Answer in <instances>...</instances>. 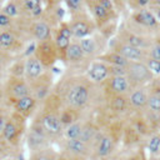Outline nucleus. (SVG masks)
<instances>
[{
  "label": "nucleus",
  "mask_w": 160,
  "mask_h": 160,
  "mask_svg": "<svg viewBox=\"0 0 160 160\" xmlns=\"http://www.w3.org/2000/svg\"><path fill=\"white\" fill-rule=\"evenodd\" d=\"M31 88V95L36 99L38 102L45 101L50 95H51V75L45 71L41 76L35 79L34 81L29 82Z\"/></svg>",
  "instance_id": "obj_10"
},
{
  "label": "nucleus",
  "mask_w": 160,
  "mask_h": 160,
  "mask_svg": "<svg viewBox=\"0 0 160 160\" xmlns=\"http://www.w3.org/2000/svg\"><path fill=\"white\" fill-rule=\"evenodd\" d=\"M155 14H156V20H158V22H160V6H158L156 8V11H155Z\"/></svg>",
  "instance_id": "obj_44"
},
{
  "label": "nucleus",
  "mask_w": 160,
  "mask_h": 160,
  "mask_svg": "<svg viewBox=\"0 0 160 160\" xmlns=\"http://www.w3.org/2000/svg\"><path fill=\"white\" fill-rule=\"evenodd\" d=\"M11 62H12V55L10 52L0 50V75L4 76V74L8 72Z\"/></svg>",
  "instance_id": "obj_31"
},
{
  "label": "nucleus",
  "mask_w": 160,
  "mask_h": 160,
  "mask_svg": "<svg viewBox=\"0 0 160 160\" xmlns=\"http://www.w3.org/2000/svg\"><path fill=\"white\" fill-rule=\"evenodd\" d=\"M24 132H25V118L12 111L8 116L0 140L2 144H6L8 146L11 148L18 146Z\"/></svg>",
  "instance_id": "obj_2"
},
{
  "label": "nucleus",
  "mask_w": 160,
  "mask_h": 160,
  "mask_svg": "<svg viewBox=\"0 0 160 160\" xmlns=\"http://www.w3.org/2000/svg\"><path fill=\"white\" fill-rule=\"evenodd\" d=\"M71 34H72V39L75 40H80L82 38L90 36L92 34V29L94 25L89 19L85 18H78V19H72V21L69 22Z\"/></svg>",
  "instance_id": "obj_16"
},
{
  "label": "nucleus",
  "mask_w": 160,
  "mask_h": 160,
  "mask_svg": "<svg viewBox=\"0 0 160 160\" xmlns=\"http://www.w3.org/2000/svg\"><path fill=\"white\" fill-rule=\"evenodd\" d=\"M148 149L151 154H158L160 151V136L155 135L152 136L150 140H149V144H148Z\"/></svg>",
  "instance_id": "obj_36"
},
{
  "label": "nucleus",
  "mask_w": 160,
  "mask_h": 160,
  "mask_svg": "<svg viewBox=\"0 0 160 160\" xmlns=\"http://www.w3.org/2000/svg\"><path fill=\"white\" fill-rule=\"evenodd\" d=\"M35 122L49 135V138H58V136H62V130H64V125L60 120L59 112L48 109L44 110L41 114H39L38 119L35 120Z\"/></svg>",
  "instance_id": "obj_3"
},
{
  "label": "nucleus",
  "mask_w": 160,
  "mask_h": 160,
  "mask_svg": "<svg viewBox=\"0 0 160 160\" xmlns=\"http://www.w3.org/2000/svg\"><path fill=\"white\" fill-rule=\"evenodd\" d=\"M34 55L39 59V61L42 64V66H44L45 69L52 68L54 64L59 60L58 50H56V46H55V44H54L52 38H50V39H48V40L38 41V42H36V48H35Z\"/></svg>",
  "instance_id": "obj_6"
},
{
  "label": "nucleus",
  "mask_w": 160,
  "mask_h": 160,
  "mask_svg": "<svg viewBox=\"0 0 160 160\" xmlns=\"http://www.w3.org/2000/svg\"><path fill=\"white\" fill-rule=\"evenodd\" d=\"M5 101V94H4V90H0V104Z\"/></svg>",
  "instance_id": "obj_45"
},
{
  "label": "nucleus",
  "mask_w": 160,
  "mask_h": 160,
  "mask_svg": "<svg viewBox=\"0 0 160 160\" xmlns=\"http://www.w3.org/2000/svg\"><path fill=\"white\" fill-rule=\"evenodd\" d=\"M11 24H12V18L0 11V29H8Z\"/></svg>",
  "instance_id": "obj_40"
},
{
  "label": "nucleus",
  "mask_w": 160,
  "mask_h": 160,
  "mask_svg": "<svg viewBox=\"0 0 160 160\" xmlns=\"http://www.w3.org/2000/svg\"><path fill=\"white\" fill-rule=\"evenodd\" d=\"M91 152L92 146L80 139H65L64 141V156L68 160H86Z\"/></svg>",
  "instance_id": "obj_7"
},
{
  "label": "nucleus",
  "mask_w": 160,
  "mask_h": 160,
  "mask_svg": "<svg viewBox=\"0 0 160 160\" xmlns=\"http://www.w3.org/2000/svg\"><path fill=\"white\" fill-rule=\"evenodd\" d=\"M49 140H50L49 135L35 121H32L28 131V138H26V142L30 149V152L49 148Z\"/></svg>",
  "instance_id": "obj_8"
},
{
  "label": "nucleus",
  "mask_w": 160,
  "mask_h": 160,
  "mask_svg": "<svg viewBox=\"0 0 160 160\" xmlns=\"http://www.w3.org/2000/svg\"><path fill=\"white\" fill-rule=\"evenodd\" d=\"M148 56H150L152 59H156V60H160V42L154 44V45H150Z\"/></svg>",
  "instance_id": "obj_39"
},
{
  "label": "nucleus",
  "mask_w": 160,
  "mask_h": 160,
  "mask_svg": "<svg viewBox=\"0 0 160 160\" xmlns=\"http://www.w3.org/2000/svg\"><path fill=\"white\" fill-rule=\"evenodd\" d=\"M54 44L56 46L58 50V55H59V60H65V55H66V50L72 40V34L69 26V22H61L56 30L55 36L52 38Z\"/></svg>",
  "instance_id": "obj_11"
},
{
  "label": "nucleus",
  "mask_w": 160,
  "mask_h": 160,
  "mask_svg": "<svg viewBox=\"0 0 160 160\" xmlns=\"http://www.w3.org/2000/svg\"><path fill=\"white\" fill-rule=\"evenodd\" d=\"M109 65V64H108ZM109 75L116 76V75H126V68L118 66V65H109Z\"/></svg>",
  "instance_id": "obj_37"
},
{
  "label": "nucleus",
  "mask_w": 160,
  "mask_h": 160,
  "mask_svg": "<svg viewBox=\"0 0 160 160\" xmlns=\"http://www.w3.org/2000/svg\"><path fill=\"white\" fill-rule=\"evenodd\" d=\"M4 94L5 100L14 101L21 96L31 95V88L29 81L25 78H16V76H8L4 82Z\"/></svg>",
  "instance_id": "obj_4"
},
{
  "label": "nucleus",
  "mask_w": 160,
  "mask_h": 160,
  "mask_svg": "<svg viewBox=\"0 0 160 160\" xmlns=\"http://www.w3.org/2000/svg\"><path fill=\"white\" fill-rule=\"evenodd\" d=\"M20 49H22V45L18 34L9 28L0 29V50L11 54L12 51H19Z\"/></svg>",
  "instance_id": "obj_14"
},
{
  "label": "nucleus",
  "mask_w": 160,
  "mask_h": 160,
  "mask_svg": "<svg viewBox=\"0 0 160 160\" xmlns=\"http://www.w3.org/2000/svg\"><path fill=\"white\" fill-rule=\"evenodd\" d=\"M29 34L35 40V42L42 41V40H48V39L52 38L51 26L45 20H36V21H34L30 25V28H29Z\"/></svg>",
  "instance_id": "obj_19"
},
{
  "label": "nucleus",
  "mask_w": 160,
  "mask_h": 160,
  "mask_svg": "<svg viewBox=\"0 0 160 160\" xmlns=\"http://www.w3.org/2000/svg\"><path fill=\"white\" fill-rule=\"evenodd\" d=\"M46 71V69L42 66V64L39 61V59L32 54L30 56L25 58V71H24V78L31 82L35 79H38L39 76H41L44 72Z\"/></svg>",
  "instance_id": "obj_17"
},
{
  "label": "nucleus",
  "mask_w": 160,
  "mask_h": 160,
  "mask_svg": "<svg viewBox=\"0 0 160 160\" xmlns=\"http://www.w3.org/2000/svg\"><path fill=\"white\" fill-rule=\"evenodd\" d=\"M154 2H155V5L160 6V0H154Z\"/></svg>",
  "instance_id": "obj_48"
},
{
  "label": "nucleus",
  "mask_w": 160,
  "mask_h": 160,
  "mask_svg": "<svg viewBox=\"0 0 160 160\" xmlns=\"http://www.w3.org/2000/svg\"><path fill=\"white\" fill-rule=\"evenodd\" d=\"M8 116H9V115H6L5 112L0 111V136H1V134H2V130H4L5 122H6V120H8Z\"/></svg>",
  "instance_id": "obj_41"
},
{
  "label": "nucleus",
  "mask_w": 160,
  "mask_h": 160,
  "mask_svg": "<svg viewBox=\"0 0 160 160\" xmlns=\"http://www.w3.org/2000/svg\"><path fill=\"white\" fill-rule=\"evenodd\" d=\"M109 65L99 59L92 60L85 70V78L91 84H101L109 78Z\"/></svg>",
  "instance_id": "obj_12"
},
{
  "label": "nucleus",
  "mask_w": 160,
  "mask_h": 160,
  "mask_svg": "<svg viewBox=\"0 0 160 160\" xmlns=\"http://www.w3.org/2000/svg\"><path fill=\"white\" fill-rule=\"evenodd\" d=\"M78 41H79V44H80L85 56L89 60L90 59H98V56L101 54V50H100V46H99L98 41L91 35L86 36V38H82V39H80Z\"/></svg>",
  "instance_id": "obj_20"
},
{
  "label": "nucleus",
  "mask_w": 160,
  "mask_h": 160,
  "mask_svg": "<svg viewBox=\"0 0 160 160\" xmlns=\"http://www.w3.org/2000/svg\"><path fill=\"white\" fill-rule=\"evenodd\" d=\"M24 71H25V58H21V59L12 60L8 70V75L16 76V78H24Z\"/></svg>",
  "instance_id": "obj_27"
},
{
  "label": "nucleus",
  "mask_w": 160,
  "mask_h": 160,
  "mask_svg": "<svg viewBox=\"0 0 160 160\" xmlns=\"http://www.w3.org/2000/svg\"><path fill=\"white\" fill-rule=\"evenodd\" d=\"M121 41H124V42H126V44H129V45H132V46H135V48L142 49V50L150 48V45L146 42V40H145L144 38H141V36H139V35H135V34H126Z\"/></svg>",
  "instance_id": "obj_29"
},
{
  "label": "nucleus",
  "mask_w": 160,
  "mask_h": 160,
  "mask_svg": "<svg viewBox=\"0 0 160 160\" xmlns=\"http://www.w3.org/2000/svg\"><path fill=\"white\" fill-rule=\"evenodd\" d=\"M29 160H60V155L55 152L52 149L45 148L34 152H30V159Z\"/></svg>",
  "instance_id": "obj_26"
},
{
  "label": "nucleus",
  "mask_w": 160,
  "mask_h": 160,
  "mask_svg": "<svg viewBox=\"0 0 160 160\" xmlns=\"http://www.w3.org/2000/svg\"><path fill=\"white\" fill-rule=\"evenodd\" d=\"M36 105H38V101L32 95L21 96V98H19V99H16V100H14L11 102V106H12L14 111L20 114L25 119L29 118L32 114V111L35 110Z\"/></svg>",
  "instance_id": "obj_18"
},
{
  "label": "nucleus",
  "mask_w": 160,
  "mask_h": 160,
  "mask_svg": "<svg viewBox=\"0 0 160 160\" xmlns=\"http://www.w3.org/2000/svg\"><path fill=\"white\" fill-rule=\"evenodd\" d=\"M64 1H65L66 6H68L69 11L72 15L80 12V10L82 8V2H84V0H64Z\"/></svg>",
  "instance_id": "obj_35"
},
{
  "label": "nucleus",
  "mask_w": 160,
  "mask_h": 160,
  "mask_svg": "<svg viewBox=\"0 0 160 160\" xmlns=\"http://www.w3.org/2000/svg\"><path fill=\"white\" fill-rule=\"evenodd\" d=\"M112 50L121 54L125 59H128L129 61H144L146 59V52L142 49L135 48L132 45H129L121 40L115 41V44L112 45Z\"/></svg>",
  "instance_id": "obj_13"
},
{
  "label": "nucleus",
  "mask_w": 160,
  "mask_h": 160,
  "mask_svg": "<svg viewBox=\"0 0 160 160\" xmlns=\"http://www.w3.org/2000/svg\"><path fill=\"white\" fill-rule=\"evenodd\" d=\"M128 101H129V105L135 108V109H141L144 106H146V102H148V94L144 89L141 88H136L134 89L129 98H128Z\"/></svg>",
  "instance_id": "obj_23"
},
{
  "label": "nucleus",
  "mask_w": 160,
  "mask_h": 160,
  "mask_svg": "<svg viewBox=\"0 0 160 160\" xmlns=\"http://www.w3.org/2000/svg\"><path fill=\"white\" fill-rule=\"evenodd\" d=\"M128 105H129V101L125 98V95H111V99H110L111 110H114L116 112H121L126 109Z\"/></svg>",
  "instance_id": "obj_30"
},
{
  "label": "nucleus",
  "mask_w": 160,
  "mask_h": 160,
  "mask_svg": "<svg viewBox=\"0 0 160 160\" xmlns=\"http://www.w3.org/2000/svg\"><path fill=\"white\" fill-rule=\"evenodd\" d=\"M99 60L109 64V65H118V66H124L126 68V65L129 64V60L125 59L121 54L114 51V50H110V51H105L102 54H100L98 56Z\"/></svg>",
  "instance_id": "obj_22"
},
{
  "label": "nucleus",
  "mask_w": 160,
  "mask_h": 160,
  "mask_svg": "<svg viewBox=\"0 0 160 160\" xmlns=\"http://www.w3.org/2000/svg\"><path fill=\"white\" fill-rule=\"evenodd\" d=\"M70 68H84L86 70V68L89 66V59L85 56L80 44L78 40L72 39L68 50H66V55H65V60H64Z\"/></svg>",
  "instance_id": "obj_9"
},
{
  "label": "nucleus",
  "mask_w": 160,
  "mask_h": 160,
  "mask_svg": "<svg viewBox=\"0 0 160 160\" xmlns=\"http://www.w3.org/2000/svg\"><path fill=\"white\" fill-rule=\"evenodd\" d=\"M154 74L149 70L144 61H129L126 65V78L129 79L131 88L141 86L154 79Z\"/></svg>",
  "instance_id": "obj_5"
},
{
  "label": "nucleus",
  "mask_w": 160,
  "mask_h": 160,
  "mask_svg": "<svg viewBox=\"0 0 160 160\" xmlns=\"http://www.w3.org/2000/svg\"><path fill=\"white\" fill-rule=\"evenodd\" d=\"M4 82H5L4 76H2V75H0V90H2V89H4Z\"/></svg>",
  "instance_id": "obj_46"
},
{
  "label": "nucleus",
  "mask_w": 160,
  "mask_h": 160,
  "mask_svg": "<svg viewBox=\"0 0 160 160\" xmlns=\"http://www.w3.org/2000/svg\"><path fill=\"white\" fill-rule=\"evenodd\" d=\"M50 1V4H52V5H56V4H59L60 1H62V0H49Z\"/></svg>",
  "instance_id": "obj_47"
},
{
  "label": "nucleus",
  "mask_w": 160,
  "mask_h": 160,
  "mask_svg": "<svg viewBox=\"0 0 160 160\" xmlns=\"http://www.w3.org/2000/svg\"><path fill=\"white\" fill-rule=\"evenodd\" d=\"M90 99H91V82L86 78H84L69 82L65 86L64 95L60 100H62L65 108L80 111L89 105Z\"/></svg>",
  "instance_id": "obj_1"
},
{
  "label": "nucleus",
  "mask_w": 160,
  "mask_h": 160,
  "mask_svg": "<svg viewBox=\"0 0 160 160\" xmlns=\"http://www.w3.org/2000/svg\"><path fill=\"white\" fill-rule=\"evenodd\" d=\"M39 5H41V0H22V8L29 12Z\"/></svg>",
  "instance_id": "obj_38"
},
{
  "label": "nucleus",
  "mask_w": 160,
  "mask_h": 160,
  "mask_svg": "<svg viewBox=\"0 0 160 160\" xmlns=\"http://www.w3.org/2000/svg\"><path fill=\"white\" fill-rule=\"evenodd\" d=\"M1 11H2L4 14H6L8 16L12 18V19L19 15V8H18V5H16L15 1H9V2L2 8Z\"/></svg>",
  "instance_id": "obj_34"
},
{
  "label": "nucleus",
  "mask_w": 160,
  "mask_h": 160,
  "mask_svg": "<svg viewBox=\"0 0 160 160\" xmlns=\"http://www.w3.org/2000/svg\"><path fill=\"white\" fill-rule=\"evenodd\" d=\"M2 160H15V159H2Z\"/></svg>",
  "instance_id": "obj_49"
},
{
  "label": "nucleus",
  "mask_w": 160,
  "mask_h": 160,
  "mask_svg": "<svg viewBox=\"0 0 160 160\" xmlns=\"http://www.w3.org/2000/svg\"><path fill=\"white\" fill-rule=\"evenodd\" d=\"M144 62L146 64V66L149 68V70L154 75H160V60H156V59H152L150 56H146Z\"/></svg>",
  "instance_id": "obj_33"
},
{
  "label": "nucleus",
  "mask_w": 160,
  "mask_h": 160,
  "mask_svg": "<svg viewBox=\"0 0 160 160\" xmlns=\"http://www.w3.org/2000/svg\"><path fill=\"white\" fill-rule=\"evenodd\" d=\"M108 11H112V2H111V0H98Z\"/></svg>",
  "instance_id": "obj_42"
},
{
  "label": "nucleus",
  "mask_w": 160,
  "mask_h": 160,
  "mask_svg": "<svg viewBox=\"0 0 160 160\" xmlns=\"http://www.w3.org/2000/svg\"><path fill=\"white\" fill-rule=\"evenodd\" d=\"M134 20L138 24H141L146 28L158 26V20H156L155 15L150 10H146V9H142V10H139L138 12H135L134 14Z\"/></svg>",
  "instance_id": "obj_24"
},
{
  "label": "nucleus",
  "mask_w": 160,
  "mask_h": 160,
  "mask_svg": "<svg viewBox=\"0 0 160 160\" xmlns=\"http://www.w3.org/2000/svg\"><path fill=\"white\" fill-rule=\"evenodd\" d=\"M146 106L152 112H160V92H151L148 95Z\"/></svg>",
  "instance_id": "obj_32"
},
{
  "label": "nucleus",
  "mask_w": 160,
  "mask_h": 160,
  "mask_svg": "<svg viewBox=\"0 0 160 160\" xmlns=\"http://www.w3.org/2000/svg\"><path fill=\"white\" fill-rule=\"evenodd\" d=\"M95 154L98 158H108L114 150V140L110 135H100L98 142L95 144Z\"/></svg>",
  "instance_id": "obj_21"
},
{
  "label": "nucleus",
  "mask_w": 160,
  "mask_h": 160,
  "mask_svg": "<svg viewBox=\"0 0 160 160\" xmlns=\"http://www.w3.org/2000/svg\"><path fill=\"white\" fill-rule=\"evenodd\" d=\"M91 12H92L95 20L99 21V22H105V21H108V19H109V16H110V11H108L99 1L91 4Z\"/></svg>",
  "instance_id": "obj_28"
},
{
  "label": "nucleus",
  "mask_w": 160,
  "mask_h": 160,
  "mask_svg": "<svg viewBox=\"0 0 160 160\" xmlns=\"http://www.w3.org/2000/svg\"><path fill=\"white\" fill-rule=\"evenodd\" d=\"M105 82L111 95H126L131 90V84L126 75L109 76Z\"/></svg>",
  "instance_id": "obj_15"
},
{
  "label": "nucleus",
  "mask_w": 160,
  "mask_h": 160,
  "mask_svg": "<svg viewBox=\"0 0 160 160\" xmlns=\"http://www.w3.org/2000/svg\"><path fill=\"white\" fill-rule=\"evenodd\" d=\"M150 1H151V0H136L138 5H139V6H141V8H145L146 5H149V4H150Z\"/></svg>",
  "instance_id": "obj_43"
},
{
  "label": "nucleus",
  "mask_w": 160,
  "mask_h": 160,
  "mask_svg": "<svg viewBox=\"0 0 160 160\" xmlns=\"http://www.w3.org/2000/svg\"><path fill=\"white\" fill-rule=\"evenodd\" d=\"M82 126H84V121H81L80 119H78L76 121L64 126V130H62V136L64 139H79L80 138V134H81V130H82Z\"/></svg>",
  "instance_id": "obj_25"
}]
</instances>
